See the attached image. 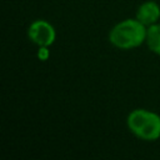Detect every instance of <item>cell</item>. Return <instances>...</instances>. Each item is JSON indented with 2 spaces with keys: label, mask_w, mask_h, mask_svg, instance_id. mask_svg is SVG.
Instances as JSON below:
<instances>
[{
  "label": "cell",
  "mask_w": 160,
  "mask_h": 160,
  "mask_svg": "<svg viewBox=\"0 0 160 160\" xmlns=\"http://www.w3.org/2000/svg\"><path fill=\"white\" fill-rule=\"evenodd\" d=\"M148 26L135 19H125L118 22L109 32V41L118 49L130 50L146 41Z\"/></svg>",
  "instance_id": "obj_1"
},
{
  "label": "cell",
  "mask_w": 160,
  "mask_h": 160,
  "mask_svg": "<svg viewBox=\"0 0 160 160\" xmlns=\"http://www.w3.org/2000/svg\"><path fill=\"white\" fill-rule=\"evenodd\" d=\"M129 130L139 139L145 141H154L160 138V115L146 110L135 109L126 119Z\"/></svg>",
  "instance_id": "obj_2"
},
{
  "label": "cell",
  "mask_w": 160,
  "mask_h": 160,
  "mask_svg": "<svg viewBox=\"0 0 160 160\" xmlns=\"http://www.w3.org/2000/svg\"><path fill=\"white\" fill-rule=\"evenodd\" d=\"M28 36L38 46H50L55 42L56 31L49 21L38 19L29 25Z\"/></svg>",
  "instance_id": "obj_3"
},
{
  "label": "cell",
  "mask_w": 160,
  "mask_h": 160,
  "mask_svg": "<svg viewBox=\"0 0 160 160\" xmlns=\"http://www.w3.org/2000/svg\"><path fill=\"white\" fill-rule=\"evenodd\" d=\"M135 18L139 21H141L145 26L156 24L160 19V5L156 1L148 0L138 8Z\"/></svg>",
  "instance_id": "obj_4"
},
{
  "label": "cell",
  "mask_w": 160,
  "mask_h": 160,
  "mask_svg": "<svg viewBox=\"0 0 160 160\" xmlns=\"http://www.w3.org/2000/svg\"><path fill=\"white\" fill-rule=\"evenodd\" d=\"M145 42L152 52L160 55V24L159 22L148 26Z\"/></svg>",
  "instance_id": "obj_5"
},
{
  "label": "cell",
  "mask_w": 160,
  "mask_h": 160,
  "mask_svg": "<svg viewBox=\"0 0 160 160\" xmlns=\"http://www.w3.org/2000/svg\"><path fill=\"white\" fill-rule=\"evenodd\" d=\"M36 56H38L39 60H41V61H46V60L50 58V50H49V46H39V50H38Z\"/></svg>",
  "instance_id": "obj_6"
}]
</instances>
